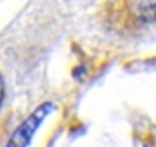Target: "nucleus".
I'll list each match as a JSON object with an SVG mask.
<instances>
[{
  "label": "nucleus",
  "mask_w": 156,
  "mask_h": 147,
  "mask_svg": "<svg viewBox=\"0 0 156 147\" xmlns=\"http://www.w3.org/2000/svg\"><path fill=\"white\" fill-rule=\"evenodd\" d=\"M103 22L112 29H135L156 23V0H109L101 8Z\"/></svg>",
  "instance_id": "f257e3e1"
},
{
  "label": "nucleus",
  "mask_w": 156,
  "mask_h": 147,
  "mask_svg": "<svg viewBox=\"0 0 156 147\" xmlns=\"http://www.w3.org/2000/svg\"><path fill=\"white\" fill-rule=\"evenodd\" d=\"M55 104L52 101H43L40 103L31 113L19 123V126L12 130V133L8 136L3 147H29L34 136L43 126L44 120L54 112Z\"/></svg>",
  "instance_id": "f03ea898"
},
{
  "label": "nucleus",
  "mask_w": 156,
  "mask_h": 147,
  "mask_svg": "<svg viewBox=\"0 0 156 147\" xmlns=\"http://www.w3.org/2000/svg\"><path fill=\"white\" fill-rule=\"evenodd\" d=\"M5 95H6V88H5V80L0 74V110H2L3 101H5Z\"/></svg>",
  "instance_id": "7ed1b4c3"
}]
</instances>
